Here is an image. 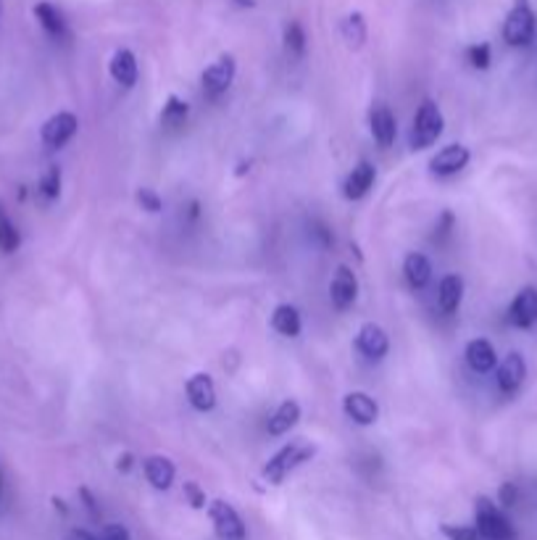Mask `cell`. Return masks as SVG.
Instances as JSON below:
<instances>
[{
  "label": "cell",
  "mask_w": 537,
  "mask_h": 540,
  "mask_svg": "<svg viewBox=\"0 0 537 540\" xmlns=\"http://www.w3.org/2000/svg\"><path fill=\"white\" fill-rule=\"evenodd\" d=\"M356 348L364 353L369 361H379L385 358L387 351H390V340H387V332L374 325V322H367L358 327V335H356Z\"/></svg>",
  "instance_id": "9c48e42d"
},
{
  "label": "cell",
  "mask_w": 537,
  "mask_h": 540,
  "mask_svg": "<svg viewBox=\"0 0 537 540\" xmlns=\"http://www.w3.org/2000/svg\"><path fill=\"white\" fill-rule=\"evenodd\" d=\"M301 420V403L293 399L282 400L280 406H277V411L272 414V420H269V435H284V432H290L295 424Z\"/></svg>",
  "instance_id": "44dd1931"
},
{
  "label": "cell",
  "mask_w": 537,
  "mask_h": 540,
  "mask_svg": "<svg viewBox=\"0 0 537 540\" xmlns=\"http://www.w3.org/2000/svg\"><path fill=\"white\" fill-rule=\"evenodd\" d=\"M535 11L530 0H516L503 22V40L511 47H527L535 40Z\"/></svg>",
  "instance_id": "277c9868"
},
{
  "label": "cell",
  "mask_w": 537,
  "mask_h": 540,
  "mask_svg": "<svg viewBox=\"0 0 537 540\" xmlns=\"http://www.w3.org/2000/svg\"><path fill=\"white\" fill-rule=\"evenodd\" d=\"M187 114H190V106L187 100L177 98V95H169V100L164 103V111H161V124L169 127V130H177L187 121Z\"/></svg>",
  "instance_id": "484cf974"
},
{
  "label": "cell",
  "mask_w": 537,
  "mask_h": 540,
  "mask_svg": "<svg viewBox=\"0 0 537 540\" xmlns=\"http://www.w3.org/2000/svg\"><path fill=\"white\" fill-rule=\"evenodd\" d=\"M0 495H3V472H0Z\"/></svg>",
  "instance_id": "f35d334b"
},
{
  "label": "cell",
  "mask_w": 537,
  "mask_h": 540,
  "mask_svg": "<svg viewBox=\"0 0 537 540\" xmlns=\"http://www.w3.org/2000/svg\"><path fill=\"white\" fill-rule=\"evenodd\" d=\"M79 495H82V501H85V509H88V512H90L95 519L100 517V512H98V506H95V498L90 495V491H88V488H82V491H79Z\"/></svg>",
  "instance_id": "d590c367"
},
{
  "label": "cell",
  "mask_w": 537,
  "mask_h": 540,
  "mask_svg": "<svg viewBox=\"0 0 537 540\" xmlns=\"http://www.w3.org/2000/svg\"><path fill=\"white\" fill-rule=\"evenodd\" d=\"M67 540H95V535H90L88 530H71Z\"/></svg>",
  "instance_id": "74e56055"
},
{
  "label": "cell",
  "mask_w": 537,
  "mask_h": 540,
  "mask_svg": "<svg viewBox=\"0 0 537 540\" xmlns=\"http://www.w3.org/2000/svg\"><path fill=\"white\" fill-rule=\"evenodd\" d=\"M524 377H527V364H524L522 353L511 351L501 361V367H498V377H495L498 390L506 393V396H514L516 390L522 388Z\"/></svg>",
  "instance_id": "5bb4252c"
},
{
  "label": "cell",
  "mask_w": 537,
  "mask_h": 540,
  "mask_svg": "<svg viewBox=\"0 0 537 540\" xmlns=\"http://www.w3.org/2000/svg\"><path fill=\"white\" fill-rule=\"evenodd\" d=\"M77 130H79V119L74 117L71 111H58V114H53L43 124L40 138L50 148H61V145H67L77 135Z\"/></svg>",
  "instance_id": "ba28073f"
},
{
  "label": "cell",
  "mask_w": 537,
  "mask_h": 540,
  "mask_svg": "<svg viewBox=\"0 0 537 540\" xmlns=\"http://www.w3.org/2000/svg\"><path fill=\"white\" fill-rule=\"evenodd\" d=\"M374 177H377V171H374V166L369 161H361L358 166H353V171L346 177V185H343V195L348 198V201H361L374 185Z\"/></svg>",
  "instance_id": "ffe728a7"
},
{
  "label": "cell",
  "mask_w": 537,
  "mask_h": 540,
  "mask_svg": "<svg viewBox=\"0 0 537 540\" xmlns=\"http://www.w3.org/2000/svg\"><path fill=\"white\" fill-rule=\"evenodd\" d=\"M358 296V280L353 275L351 266H337L335 277L329 282V301L337 311H348L356 304Z\"/></svg>",
  "instance_id": "52a82bcc"
},
{
  "label": "cell",
  "mask_w": 537,
  "mask_h": 540,
  "mask_svg": "<svg viewBox=\"0 0 537 540\" xmlns=\"http://www.w3.org/2000/svg\"><path fill=\"white\" fill-rule=\"evenodd\" d=\"M471 153H469L467 145H448L443 151H438L432 159H429V171L438 174V177H450V174H459L464 166L469 164Z\"/></svg>",
  "instance_id": "30bf717a"
},
{
  "label": "cell",
  "mask_w": 537,
  "mask_h": 540,
  "mask_svg": "<svg viewBox=\"0 0 537 540\" xmlns=\"http://www.w3.org/2000/svg\"><path fill=\"white\" fill-rule=\"evenodd\" d=\"M461 298H464V280L459 275H448L440 282L438 287V304H440V311L443 314H453L459 306H461Z\"/></svg>",
  "instance_id": "cb8c5ba5"
},
{
  "label": "cell",
  "mask_w": 537,
  "mask_h": 540,
  "mask_svg": "<svg viewBox=\"0 0 537 540\" xmlns=\"http://www.w3.org/2000/svg\"><path fill=\"white\" fill-rule=\"evenodd\" d=\"M108 71H111L114 82H119L121 88H135V82H138V58H135V53L127 50V47H119L117 53L111 56V61H108Z\"/></svg>",
  "instance_id": "d6986e66"
},
{
  "label": "cell",
  "mask_w": 537,
  "mask_h": 540,
  "mask_svg": "<svg viewBox=\"0 0 537 540\" xmlns=\"http://www.w3.org/2000/svg\"><path fill=\"white\" fill-rule=\"evenodd\" d=\"M440 530H443V535L448 540H482L474 524H450V522H445Z\"/></svg>",
  "instance_id": "4dcf8cb0"
},
{
  "label": "cell",
  "mask_w": 537,
  "mask_h": 540,
  "mask_svg": "<svg viewBox=\"0 0 537 540\" xmlns=\"http://www.w3.org/2000/svg\"><path fill=\"white\" fill-rule=\"evenodd\" d=\"M443 127L445 119L440 106H438L435 100H429V98L421 100L419 111H417L414 124H411V132H408V145H411L414 151H424V148L435 145L438 138L443 135Z\"/></svg>",
  "instance_id": "3957f363"
},
{
  "label": "cell",
  "mask_w": 537,
  "mask_h": 540,
  "mask_svg": "<svg viewBox=\"0 0 537 540\" xmlns=\"http://www.w3.org/2000/svg\"><path fill=\"white\" fill-rule=\"evenodd\" d=\"M282 43H284V53L290 58H301L305 53V29L301 26V22H290L284 26V35H282Z\"/></svg>",
  "instance_id": "4316f807"
},
{
  "label": "cell",
  "mask_w": 537,
  "mask_h": 540,
  "mask_svg": "<svg viewBox=\"0 0 537 540\" xmlns=\"http://www.w3.org/2000/svg\"><path fill=\"white\" fill-rule=\"evenodd\" d=\"M135 467V456L132 453H121L117 459V470L119 472H129Z\"/></svg>",
  "instance_id": "8d00e7d4"
},
{
  "label": "cell",
  "mask_w": 537,
  "mask_h": 540,
  "mask_svg": "<svg viewBox=\"0 0 537 540\" xmlns=\"http://www.w3.org/2000/svg\"><path fill=\"white\" fill-rule=\"evenodd\" d=\"M272 327L277 329L282 338H298V335H301V329H304L301 311L290 304L277 306V308H274V314H272Z\"/></svg>",
  "instance_id": "603a6c76"
},
{
  "label": "cell",
  "mask_w": 537,
  "mask_h": 540,
  "mask_svg": "<svg viewBox=\"0 0 537 540\" xmlns=\"http://www.w3.org/2000/svg\"><path fill=\"white\" fill-rule=\"evenodd\" d=\"M509 322L519 329L537 325V287H522L509 308Z\"/></svg>",
  "instance_id": "8fae6325"
},
{
  "label": "cell",
  "mask_w": 537,
  "mask_h": 540,
  "mask_svg": "<svg viewBox=\"0 0 537 540\" xmlns=\"http://www.w3.org/2000/svg\"><path fill=\"white\" fill-rule=\"evenodd\" d=\"M185 393L195 411H211L216 406V385L206 372H198L185 382Z\"/></svg>",
  "instance_id": "9a60e30c"
},
{
  "label": "cell",
  "mask_w": 537,
  "mask_h": 540,
  "mask_svg": "<svg viewBox=\"0 0 537 540\" xmlns=\"http://www.w3.org/2000/svg\"><path fill=\"white\" fill-rule=\"evenodd\" d=\"M138 203H140L142 212H148V213H159L161 209H164V201H161V195L150 188L138 190Z\"/></svg>",
  "instance_id": "1f68e13d"
},
{
  "label": "cell",
  "mask_w": 537,
  "mask_h": 540,
  "mask_svg": "<svg viewBox=\"0 0 537 540\" xmlns=\"http://www.w3.org/2000/svg\"><path fill=\"white\" fill-rule=\"evenodd\" d=\"M403 277L414 290H421L432 280V264L424 254H408L403 261Z\"/></svg>",
  "instance_id": "7402d4cb"
},
{
  "label": "cell",
  "mask_w": 537,
  "mask_h": 540,
  "mask_svg": "<svg viewBox=\"0 0 537 540\" xmlns=\"http://www.w3.org/2000/svg\"><path fill=\"white\" fill-rule=\"evenodd\" d=\"M369 127H372V138L379 148H390L396 142L398 121L396 114L390 111V106L374 103L372 111H369Z\"/></svg>",
  "instance_id": "4fadbf2b"
},
{
  "label": "cell",
  "mask_w": 537,
  "mask_h": 540,
  "mask_svg": "<svg viewBox=\"0 0 537 540\" xmlns=\"http://www.w3.org/2000/svg\"><path fill=\"white\" fill-rule=\"evenodd\" d=\"M314 456H316V446L308 443V441L287 443V446L280 448V451L269 459V464L263 467L261 477H263L269 485H282L293 472L298 470V467H304L305 462H311Z\"/></svg>",
  "instance_id": "6da1fadb"
},
{
  "label": "cell",
  "mask_w": 537,
  "mask_h": 540,
  "mask_svg": "<svg viewBox=\"0 0 537 540\" xmlns=\"http://www.w3.org/2000/svg\"><path fill=\"white\" fill-rule=\"evenodd\" d=\"M467 58L474 69H488L492 61V47L488 43H477L467 50Z\"/></svg>",
  "instance_id": "f546056e"
},
{
  "label": "cell",
  "mask_w": 537,
  "mask_h": 540,
  "mask_svg": "<svg viewBox=\"0 0 537 540\" xmlns=\"http://www.w3.org/2000/svg\"><path fill=\"white\" fill-rule=\"evenodd\" d=\"M209 517L211 524H213V533L222 540H245L248 538V530H245V522L237 514L232 504L227 501H211L209 504Z\"/></svg>",
  "instance_id": "5b68a950"
},
{
  "label": "cell",
  "mask_w": 537,
  "mask_h": 540,
  "mask_svg": "<svg viewBox=\"0 0 537 540\" xmlns=\"http://www.w3.org/2000/svg\"><path fill=\"white\" fill-rule=\"evenodd\" d=\"M185 498L190 501L192 509H206V493L201 491V485L195 480H187L185 483Z\"/></svg>",
  "instance_id": "d6a6232c"
},
{
  "label": "cell",
  "mask_w": 537,
  "mask_h": 540,
  "mask_svg": "<svg viewBox=\"0 0 537 540\" xmlns=\"http://www.w3.org/2000/svg\"><path fill=\"white\" fill-rule=\"evenodd\" d=\"M474 527L482 540H516L514 524L488 495H480L474 501Z\"/></svg>",
  "instance_id": "7a4b0ae2"
},
{
  "label": "cell",
  "mask_w": 537,
  "mask_h": 540,
  "mask_svg": "<svg viewBox=\"0 0 537 540\" xmlns=\"http://www.w3.org/2000/svg\"><path fill=\"white\" fill-rule=\"evenodd\" d=\"M234 74H237V64L230 53L219 56L209 69L201 74V85H203V93L209 98H219L222 93L230 90V85L234 82Z\"/></svg>",
  "instance_id": "8992f818"
},
{
  "label": "cell",
  "mask_w": 537,
  "mask_h": 540,
  "mask_svg": "<svg viewBox=\"0 0 537 540\" xmlns=\"http://www.w3.org/2000/svg\"><path fill=\"white\" fill-rule=\"evenodd\" d=\"M40 195L46 201H56L61 195V166L58 164H50L46 169V174L40 180Z\"/></svg>",
  "instance_id": "f1b7e54d"
},
{
  "label": "cell",
  "mask_w": 537,
  "mask_h": 540,
  "mask_svg": "<svg viewBox=\"0 0 537 540\" xmlns=\"http://www.w3.org/2000/svg\"><path fill=\"white\" fill-rule=\"evenodd\" d=\"M95 540H132L129 538V530L124 527V524H106V527H100V533L95 535Z\"/></svg>",
  "instance_id": "836d02e7"
},
{
  "label": "cell",
  "mask_w": 537,
  "mask_h": 540,
  "mask_svg": "<svg viewBox=\"0 0 537 540\" xmlns=\"http://www.w3.org/2000/svg\"><path fill=\"white\" fill-rule=\"evenodd\" d=\"M498 498H501V506L511 509L516 504V498H519V488H516L514 483H503L501 491H498Z\"/></svg>",
  "instance_id": "e575fe53"
},
{
  "label": "cell",
  "mask_w": 537,
  "mask_h": 540,
  "mask_svg": "<svg viewBox=\"0 0 537 540\" xmlns=\"http://www.w3.org/2000/svg\"><path fill=\"white\" fill-rule=\"evenodd\" d=\"M343 411L351 422L361 424V427H369L379 420V406L377 400L369 396V393H361V390H353L343 399Z\"/></svg>",
  "instance_id": "7c38bea8"
},
{
  "label": "cell",
  "mask_w": 537,
  "mask_h": 540,
  "mask_svg": "<svg viewBox=\"0 0 537 540\" xmlns=\"http://www.w3.org/2000/svg\"><path fill=\"white\" fill-rule=\"evenodd\" d=\"M0 11H3V0H0Z\"/></svg>",
  "instance_id": "ab89813d"
},
{
  "label": "cell",
  "mask_w": 537,
  "mask_h": 540,
  "mask_svg": "<svg viewBox=\"0 0 537 540\" xmlns=\"http://www.w3.org/2000/svg\"><path fill=\"white\" fill-rule=\"evenodd\" d=\"M19 245H22V235H19L14 219L8 216L3 201H0V251H3V254H14Z\"/></svg>",
  "instance_id": "d4e9b609"
},
{
  "label": "cell",
  "mask_w": 537,
  "mask_h": 540,
  "mask_svg": "<svg viewBox=\"0 0 537 540\" xmlns=\"http://www.w3.org/2000/svg\"><path fill=\"white\" fill-rule=\"evenodd\" d=\"M142 470H145L148 483H150L156 491H169V488H171V483H174V474H177L174 462H171V459H166V456H161V453L148 456V459L142 462Z\"/></svg>",
  "instance_id": "ac0fdd59"
},
{
  "label": "cell",
  "mask_w": 537,
  "mask_h": 540,
  "mask_svg": "<svg viewBox=\"0 0 537 540\" xmlns=\"http://www.w3.org/2000/svg\"><path fill=\"white\" fill-rule=\"evenodd\" d=\"M343 37H346V43H348L353 50L367 43V22H364L361 14L346 16V22H343Z\"/></svg>",
  "instance_id": "83f0119b"
},
{
  "label": "cell",
  "mask_w": 537,
  "mask_h": 540,
  "mask_svg": "<svg viewBox=\"0 0 537 540\" xmlns=\"http://www.w3.org/2000/svg\"><path fill=\"white\" fill-rule=\"evenodd\" d=\"M464 356H467L469 369L477 372V375H488V372H492L498 367V353L492 348L491 340H485V338L469 340Z\"/></svg>",
  "instance_id": "2e32d148"
},
{
  "label": "cell",
  "mask_w": 537,
  "mask_h": 540,
  "mask_svg": "<svg viewBox=\"0 0 537 540\" xmlns=\"http://www.w3.org/2000/svg\"><path fill=\"white\" fill-rule=\"evenodd\" d=\"M35 19L40 22L43 29H46L47 37H53V40H64V37L69 35V24H67L64 11H61L58 5L47 3V0L35 5Z\"/></svg>",
  "instance_id": "e0dca14e"
}]
</instances>
